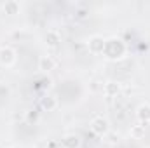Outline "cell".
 <instances>
[{
    "mask_svg": "<svg viewBox=\"0 0 150 148\" xmlns=\"http://www.w3.org/2000/svg\"><path fill=\"white\" fill-rule=\"evenodd\" d=\"M107 129H108L107 120H103V118H96V120L93 122V131H94L96 134H103V132H107Z\"/></svg>",
    "mask_w": 150,
    "mask_h": 148,
    "instance_id": "1",
    "label": "cell"
}]
</instances>
